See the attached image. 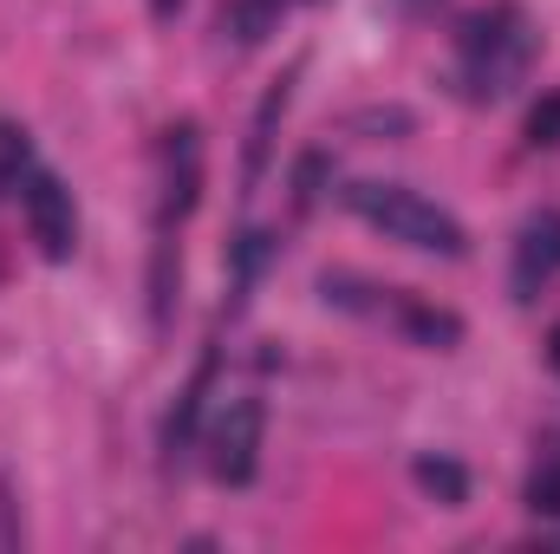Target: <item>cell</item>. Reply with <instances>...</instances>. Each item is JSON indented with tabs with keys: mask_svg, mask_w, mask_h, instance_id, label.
Segmentation results:
<instances>
[{
	"mask_svg": "<svg viewBox=\"0 0 560 554\" xmlns=\"http://www.w3.org/2000/svg\"><path fill=\"white\" fill-rule=\"evenodd\" d=\"M528 509L535 516H560V463H541L528 476Z\"/></svg>",
	"mask_w": 560,
	"mask_h": 554,
	"instance_id": "13",
	"label": "cell"
},
{
	"mask_svg": "<svg viewBox=\"0 0 560 554\" xmlns=\"http://www.w3.org/2000/svg\"><path fill=\"white\" fill-rule=\"evenodd\" d=\"M411 476H418L423 496H436L443 509H463V503H469V470H463V463H450V457H418V463H411Z\"/></svg>",
	"mask_w": 560,
	"mask_h": 554,
	"instance_id": "9",
	"label": "cell"
},
{
	"mask_svg": "<svg viewBox=\"0 0 560 554\" xmlns=\"http://www.w3.org/2000/svg\"><path fill=\"white\" fill-rule=\"evenodd\" d=\"M456 53H463V66H456L463 99L489 105V99H509L528 79V66H535V26H528L522 7H482V13L463 20Z\"/></svg>",
	"mask_w": 560,
	"mask_h": 554,
	"instance_id": "1",
	"label": "cell"
},
{
	"mask_svg": "<svg viewBox=\"0 0 560 554\" xmlns=\"http://www.w3.org/2000/svg\"><path fill=\"white\" fill-rule=\"evenodd\" d=\"M209 385H215V353L196 366V379L176 392V405H170V417H163V450H170V457H183V450H189L196 417H202V405H209Z\"/></svg>",
	"mask_w": 560,
	"mask_h": 554,
	"instance_id": "8",
	"label": "cell"
},
{
	"mask_svg": "<svg viewBox=\"0 0 560 554\" xmlns=\"http://www.w3.org/2000/svg\"><path fill=\"white\" fill-rule=\"evenodd\" d=\"M346 209L365 216L372 229H385L392 242L418 249V255H443V262H463L469 255V229L450 209H436L430 196L405 189V183H352L346 189Z\"/></svg>",
	"mask_w": 560,
	"mask_h": 554,
	"instance_id": "2",
	"label": "cell"
},
{
	"mask_svg": "<svg viewBox=\"0 0 560 554\" xmlns=\"http://www.w3.org/2000/svg\"><path fill=\"white\" fill-rule=\"evenodd\" d=\"M280 0H235L229 13H222V33L235 39V46H261L268 39V26H275Z\"/></svg>",
	"mask_w": 560,
	"mask_h": 554,
	"instance_id": "10",
	"label": "cell"
},
{
	"mask_svg": "<svg viewBox=\"0 0 560 554\" xmlns=\"http://www.w3.org/2000/svg\"><path fill=\"white\" fill-rule=\"evenodd\" d=\"M196 196H202V131L183 118V125L163 131V196H156V222H163V235L196 209Z\"/></svg>",
	"mask_w": 560,
	"mask_h": 554,
	"instance_id": "5",
	"label": "cell"
},
{
	"mask_svg": "<svg viewBox=\"0 0 560 554\" xmlns=\"http://www.w3.org/2000/svg\"><path fill=\"white\" fill-rule=\"evenodd\" d=\"M26 170H33V143H26V131L20 125H7L0 118V183H26Z\"/></svg>",
	"mask_w": 560,
	"mask_h": 554,
	"instance_id": "11",
	"label": "cell"
},
{
	"mask_svg": "<svg viewBox=\"0 0 560 554\" xmlns=\"http://www.w3.org/2000/svg\"><path fill=\"white\" fill-rule=\"evenodd\" d=\"M261 437H268V405L261 399H229L215 430H209V476L215 483H255L261 463Z\"/></svg>",
	"mask_w": 560,
	"mask_h": 554,
	"instance_id": "4",
	"label": "cell"
},
{
	"mask_svg": "<svg viewBox=\"0 0 560 554\" xmlns=\"http://www.w3.org/2000/svg\"><path fill=\"white\" fill-rule=\"evenodd\" d=\"M548 359H555V372H560V326H555V339H548Z\"/></svg>",
	"mask_w": 560,
	"mask_h": 554,
	"instance_id": "15",
	"label": "cell"
},
{
	"mask_svg": "<svg viewBox=\"0 0 560 554\" xmlns=\"http://www.w3.org/2000/svg\"><path fill=\"white\" fill-rule=\"evenodd\" d=\"M170 7H183V0H156V13H170Z\"/></svg>",
	"mask_w": 560,
	"mask_h": 554,
	"instance_id": "16",
	"label": "cell"
},
{
	"mask_svg": "<svg viewBox=\"0 0 560 554\" xmlns=\"http://www.w3.org/2000/svg\"><path fill=\"white\" fill-rule=\"evenodd\" d=\"M359 131H411V118L405 112H365V118H352Z\"/></svg>",
	"mask_w": 560,
	"mask_h": 554,
	"instance_id": "14",
	"label": "cell"
},
{
	"mask_svg": "<svg viewBox=\"0 0 560 554\" xmlns=\"http://www.w3.org/2000/svg\"><path fill=\"white\" fill-rule=\"evenodd\" d=\"M378 313H392V326L405 333V339H418L423 353H456L463 346V320L450 313V307H430L418 293H398V287H385V307Z\"/></svg>",
	"mask_w": 560,
	"mask_h": 554,
	"instance_id": "7",
	"label": "cell"
},
{
	"mask_svg": "<svg viewBox=\"0 0 560 554\" xmlns=\"http://www.w3.org/2000/svg\"><path fill=\"white\" fill-rule=\"evenodd\" d=\"M20 216H26V235H33V249L46 262H72V249H79V209H72V189L52 170H39V163L26 170Z\"/></svg>",
	"mask_w": 560,
	"mask_h": 554,
	"instance_id": "3",
	"label": "cell"
},
{
	"mask_svg": "<svg viewBox=\"0 0 560 554\" xmlns=\"http://www.w3.org/2000/svg\"><path fill=\"white\" fill-rule=\"evenodd\" d=\"M528 143H535V150H555L560 143V92H548V99L528 112Z\"/></svg>",
	"mask_w": 560,
	"mask_h": 554,
	"instance_id": "12",
	"label": "cell"
},
{
	"mask_svg": "<svg viewBox=\"0 0 560 554\" xmlns=\"http://www.w3.org/2000/svg\"><path fill=\"white\" fill-rule=\"evenodd\" d=\"M560 275V209H535L515 235V262H509V293L522 307L541 300V287Z\"/></svg>",
	"mask_w": 560,
	"mask_h": 554,
	"instance_id": "6",
	"label": "cell"
}]
</instances>
